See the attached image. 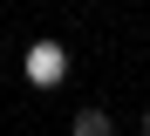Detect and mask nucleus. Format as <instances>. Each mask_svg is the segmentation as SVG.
Returning a JSON list of instances; mask_svg holds the SVG:
<instances>
[{"mask_svg":"<svg viewBox=\"0 0 150 136\" xmlns=\"http://www.w3.org/2000/svg\"><path fill=\"white\" fill-rule=\"evenodd\" d=\"M28 82H34V89H62V82H68V48L34 41L28 48Z\"/></svg>","mask_w":150,"mask_h":136,"instance_id":"1","label":"nucleus"},{"mask_svg":"<svg viewBox=\"0 0 150 136\" xmlns=\"http://www.w3.org/2000/svg\"><path fill=\"white\" fill-rule=\"evenodd\" d=\"M68 136H116V116L103 102H89V109H75V123H68Z\"/></svg>","mask_w":150,"mask_h":136,"instance_id":"2","label":"nucleus"},{"mask_svg":"<svg viewBox=\"0 0 150 136\" xmlns=\"http://www.w3.org/2000/svg\"><path fill=\"white\" fill-rule=\"evenodd\" d=\"M143 136H150V102H143Z\"/></svg>","mask_w":150,"mask_h":136,"instance_id":"3","label":"nucleus"}]
</instances>
